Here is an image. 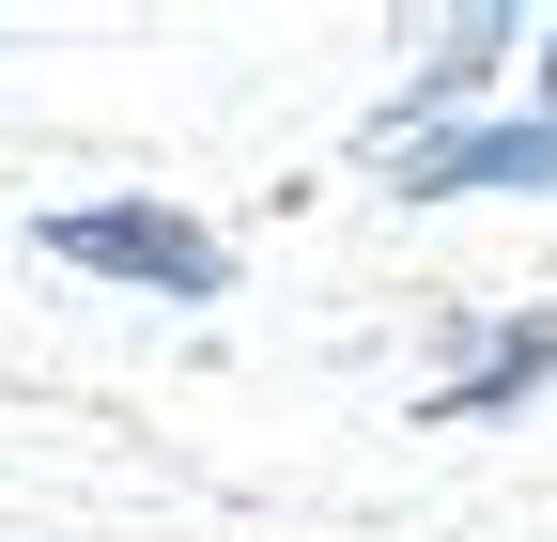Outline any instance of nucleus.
Here are the masks:
<instances>
[{"label":"nucleus","instance_id":"obj_1","mask_svg":"<svg viewBox=\"0 0 557 542\" xmlns=\"http://www.w3.org/2000/svg\"><path fill=\"white\" fill-rule=\"evenodd\" d=\"M32 233H47V263H94V280H124V295H218L233 280V248L186 233L171 201H62V218H32Z\"/></svg>","mask_w":557,"mask_h":542},{"label":"nucleus","instance_id":"obj_2","mask_svg":"<svg viewBox=\"0 0 557 542\" xmlns=\"http://www.w3.org/2000/svg\"><path fill=\"white\" fill-rule=\"evenodd\" d=\"M496 186H557V109H527V124H434V140H403V201H496Z\"/></svg>","mask_w":557,"mask_h":542},{"label":"nucleus","instance_id":"obj_3","mask_svg":"<svg viewBox=\"0 0 557 542\" xmlns=\"http://www.w3.org/2000/svg\"><path fill=\"white\" fill-rule=\"evenodd\" d=\"M542 372H557V310L496 325V357H480V372H449V387H434V419H496V403H527Z\"/></svg>","mask_w":557,"mask_h":542},{"label":"nucleus","instance_id":"obj_4","mask_svg":"<svg viewBox=\"0 0 557 542\" xmlns=\"http://www.w3.org/2000/svg\"><path fill=\"white\" fill-rule=\"evenodd\" d=\"M511 62V16H465V32H434V62H418V94H403V124H449L480 78Z\"/></svg>","mask_w":557,"mask_h":542},{"label":"nucleus","instance_id":"obj_5","mask_svg":"<svg viewBox=\"0 0 557 542\" xmlns=\"http://www.w3.org/2000/svg\"><path fill=\"white\" fill-rule=\"evenodd\" d=\"M542 78H557V32H542Z\"/></svg>","mask_w":557,"mask_h":542}]
</instances>
